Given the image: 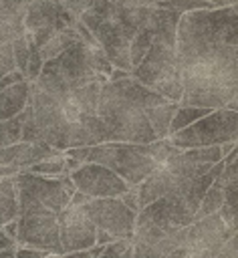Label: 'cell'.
<instances>
[{"instance_id": "603a6c76", "label": "cell", "mask_w": 238, "mask_h": 258, "mask_svg": "<svg viewBox=\"0 0 238 258\" xmlns=\"http://www.w3.org/2000/svg\"><path fill=\"white\" fill-rule=\"evenodd\" d=\"M14 258H67L65 254H52L36 248H26V246H16L14 248Z\"/></svg>"}, {"instance_id": "d4e9b609", "label": "cell", "mask_w": 238, "mask_h": 258, "mask_svg": "<svg viewBox=\"0 0 238 258\" xmlns=\"http://www.w3.org/2000/svg\"><path fill=\"white\" fill-rule=\"evenodd\" d=\"M65 256H67V258H95L89 248H85V250H75V252H69V254H65Z\"/></svg>"}, {"instance_id": "44dd1931", "label": "cell", "mask_w": 238, "mask_h": 258, "mask_svg": "<svg viewBox=\"0 0 238 258\" xmlns=\"http://www.w3.org/2000/svg\"><path fill=\"white\" fill-rule=\"evenodd\" d=\"M28 171H32V173H40V175H50V177L67 173L63 151H61L58 155H52V157H46V159H40V161L32 163V165L28 167Z\"/></svg>"}, {"instance_id": "277c9868", "label": "cell", "mask_w": 238, "mask_h": 258, "mask_svg": "<svg viewBox=\"0 0 238 258\" xmlns=\"http://www.w3.org/2000/svg\"><path fill=\"white\" fill-rule=\"evenodd\" d=\"M222 149L220 145L194 147V149H173L143 181L135 185L139 210L149 202L161 198L163 194L177 191L186 187L196 175L206 173L216 161H220Z\"/></svg>"}, {"instance_id": "4fadbf2b", "label": "cell", "mask_w": 238, "mask_h": 258, "mask_svg": "<svg viewBox=\"0 0 238 258\" xmlns=\"http://www.w3.org/2000/svg\"><path fill=\"white\" fill-rule=\"evenodd\" d=\"M69 177L75 189L87 198H115L129 187L113 169L95 161H83L69 171Z\"/></svg>"}, {"instance_id": "7c38bea8", "label": "cell", "mask_w": 238, "mask_h": 258, "mask_svg": "<svg viewBox=\"0 0 238 258\" xmlns=\"http://www.w3.org/2000/svg\"><path fill=\"white\" fill-rule=\"evenodd\" d=\"M16 246L36 248L52 254H63L58 240L56 214H18L16 218Z\"/></svg>"}, {"instance_id": "e0dca14e", "label": "cell", "mask_w": 238, "mask_h": 258, "mask_svg": "<svg viewBox=\"0 0 238 258\" xmlns=\"http://www.w3.org/2000/svg\"><path fill=\"white\" fill-rule=\"evenodd\" d=\"M14 52H12V26L0 22V77L14 71Z\"/></svg>"}, {"instance_id": "2e32d148", "label": "cell", "mask_w": 238, "mask_h": 258, "mask_svg": "<svg viewBox=\"0 0 238 258\" xmlns=\"http://www.w3.org/2000/svg\"><path fill=\"white\" fill-rule=\"evenodd\" d=\"M18 218V189L16 177L4 175L0 177V228Z\"/></svg>"}, {"instance_id": "ba28073f", "label": "cell", "mask_w": 238, "mask_h": 258, "mask_svg": "<svg viewBox=\"0 0 238 258\" xmlns=\"http://www.w3.org/2000/svg\"><path fill=\"white\" fill-rule=\"evenodd\" d=\"M171 145L177 149H194L220 145L224 141H236L238 137V109H212L194 123L167 135Z\"/></svg>"}, {"instance_id": "9a60e30c", "label": "cell", "mask_w": 238, "mask_h": 258, "mask_svg": "<svg viewBox=\"0 0 238 258\" xmlns=\"http://www.w3.org/2000/svg\"><path fill=\"white\" fill-rule=\"evenodd\" d=\"M61 151L48 145L40 143H28V141H16L10 145H0V165L14 167V169H28L32 163L58 155Z\"/></svg>"}, {"instance_id": "5bb4252c", "label": "cell", "mask_w": 238, "mask_h": 258, "mask_svg": "<svg viewBox=\"0 0 238 258\" xmlns=\"http://www.w3.org/2000/svg\"><path fill=\"white\" fill-rule=\"evenodd\" d=\"M30 81L18 69L0 77V121L18 115L28 103Z\"/></svg>"}, {"instance_id": "8fae6325", "label": "cell", "mask_w": 238, "mask_h": 258, "mask_svg": "<svg viewBox=\"0 0 238 258\" xmlns=\"http://www.w3.org/2000/svg\"><path fill=\"white\" fill-rule=\"evenodd\" d=\"M234 234L236 230H230L218 212L194 220L186 226L184 238L188 258H214L224 246V242Z\"/></svg>"}, {"instance_id": "5b68a950", "label": "cell", "mask_w": 238, "mask_h": 258, "mask_svg": "<svg viewBox=\"0 0 238 258\" xmlns=\"http://www.w3.org/2000/svg\"><path fill=\"white\" fill-rule=\"evenodd\" d=\"M175 147L169 137L155 139L149 143H125V141H103L89 145L87 161H95L113 169L127 185L143 181Z\"/></svg>"}, {"instance_id": "30bf717a", "label": "cell", "mask_w": 238, "mask_h": 258, "mask_svg": "<svg viewBox=\"0 0 238 258\" xmlns=\"http://www.w3.org/2000/svg\"><path fill=\"white\" fill-rule=\"evenodd\" d=\"M83 200H85V194L75 189L71 202L56 214L58 240H61L63 254L95 246V226L83 208Z\"/></svg>"}, {"instance_id": "cb8c5ba5", "label": "cell", "mask_w": 238, "mask_h": 258, "mask_svg": "<svg viewBox=\"0 0 238 258\" xmlns=\"http://www.w3.org/2000/svg\"><path fill=\"white\" fill-rule=\"evenodd\" d=\"M214 258H238V236H230Z\"/></svg>"}, {"instance_id": "484cf974", "label": "cell", "mask_w": 238, "mask_h": 258, "mask_svg": "<svg viewBox=\"0 0 238 258\" xmlns=\"http://www.w3.org/2000/svg\"><path fill=\"white\" fill-rule=\"evenodd\" d=\"M2 248H16V242L12 240V238H8L6 234H4V230L0 228V250Z\"/></svg>"}, {"instance_id": "ac0fdd59", "label": "cell", "mask_w": 238, "mask_h": 258, "mask_svg": "<svg viewBox=\"0 0 238 258\" xmlns=\"http://www.w3.org/2000/svg\"><path fill=\"white\" fill-rule=\"evenodd\" d=\"M210 111H212V109H206V107L177 105V109H175V113H173V117H171V121H169L167 135H171V133H175L177 129H182V127H186V125L194 123L196 119H200L202 115H206V113H210Z\"/></svg>"}, {"instance_id": "3957f363", "label": "cell", "mask_w": 238, "mask_h": 258, "mask_svg": "<svg viewBox=\"0 0 238 258\" xmlns=\"http://www.w3.org/2000/svg\"><path fill=\"white\" fill-rule=\"evenodd\" d=\"M145 89L147 87L131 75L103 83L97 101V115L107 129L109 141L149 143L157 139L143 109Z\"/></svg>"}, {"instance_id": "ffe728a7", "label": "cell", "mask_w": 238, "mask_h": 258, "mask_svg": "<svg viewBox=\"0 0 238 258\" xmlns=\"http://www.w3.org/2000/svg\"><path fill=\"white\" fill-rule=\"evenodd\" d=\"M24 117H26V107L18 115L0 121V145H10V143L20 141V131H22Z\"/></svg>"}, {"instance_id": "7a4b0ae2", "label": "cell", "mask_w": 238, "mask_h": 258, "mask_svg": "<svg viewBox=\"0 0 238 258\" xmlns=\"http://www.w3.org/2000/svg\"><path fill=\"white\" fill-rule=\"evenodd\" d=\"M157 8V0H91L79 20L91 30L115 69L131 73L129 46L135 30Z\"/></svg>"}, {"instance_id": "d6986e66", "label": "cell", "mask_w": 238, "mask_h": 258, "mask_svg": "<svg viewBox=\"0 0 238 258\" xmlns=\"http://www.w3.org/2000/svg\"><path fill=\"white\" fill-rule=\"evenodd\" d=\"M28 0H0V22L16 26L24 22Z\"/></svg>"}, {"instance_id": "9c48e42d", "label": "cell", "mask_w": 238, "mask_h": 258, "mask_svg": "<svg viewBox=\"0 0 238 258\" xmlns=\"http://www.w3.org/2000/svg\"><path fill=\"white\" fill-rule=\"evenodd\" d=\"M83 208L95 226V244H109L113 240L131 238L135 212L129 210L119 196L115 198H87Z\"/></svg>"}, {"instance_id": "52a82bcc", "label": "cell", "mask_w": 238, "mask_h": 258, "mask_svg": "<svg viewBox=\"0 0 238 258\" xmlns=\"http://www.w3.org/2000/svg\"><path fill=\"white\" fill-rule=\"evenodd\" d=\"M14 177L18 189V214H58L75 194L69 173L50 177L20 169L14 173Z\"/></svg>"}, {"instance_id": "4316f807", "label": "cell", "mask_w": 238, "mask_h": 258, "mask_svg": "<svg viewBox=\"0 0 238 258\" xmlns=\"http://www.w3.org/2000/svg\"><path fill=\"white\" fill-rule=\"evenodd\" d=\"M0 258H14V248H2Z\"/></svg>"}, {"instance_id": "6da1fadb", "label": "cell", "mask_w": 238, "mask_h": 258, "mask_svg": "<svg viewBox=\"0 0 238 258\" xmlns=\"http://www.w3.org/2000/svg\"><path fill=\"white\" fill-rule=\"evenodd\" d=\"M182 75L180 105L238 109V10L236 2L182 12L175 30Z\"/></svg>"}, {"instance_id": "8992f818", "label": "cell", "mask_w": 238, "mask_h": 258, "mask_svg": "<svg viewBox=\"0 0 238 258\" xmlns=\"http://www.w3.org/2000/svg\"><path fill=\"white\" fill-rule=\"evenodd\" d=\"M131 77L161 97L180 103L182 97V75L175 54V42L153 34V40L143 58L131 69Z\"/></svg>"}, {"instance_id": "7402d4cb", "label": "cell", "mask_w": 238, "mask_h": 258, "mask_svg": "<svg viewBox=\"0 0 238 258\" xmlns=\"http://www.w3.org/2000/svg\"><path fill=\"white\" fill-rule=\"evenodd\" d=\"M97 258H133V242L131 238L113 240L103 246V250L97 254Z\"/></svg>"}, {"instance_id": "83f0119b", "label": "cell", "mask_w": 238, "mask_h": 258, "mask_svg": "<svg viewBox=\"0 0 238 258\" xmlns=\"http://www.w3.org/2000/svg\"><path fill=\"white\" fill-rule=\"evenodd\" d=\"M18 169H14V167H4V165H0V177H4V175H12V173H16Z\"/></svg>"}]
</instances>
